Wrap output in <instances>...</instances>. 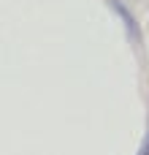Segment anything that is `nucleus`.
<instances>
[{
    "label": "nucleus",
    "instance_id": "nucleus-1",
    "mask_svg": "<svg viewBox=\"0 0 149 155\" xmlns=\"http://www.w3.org/2000/svg\"><path fill=\"white\" fill-rule=\"evenodd\" d=\"M141 155H149V136H147V144H144V153Z\"/></svg>",
    "mask_w": 149,
    "mask_h": 155
}]
</instances>
